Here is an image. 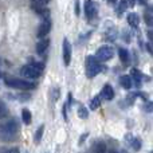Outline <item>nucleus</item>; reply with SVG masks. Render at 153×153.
I'll return each mask as SVG.
<instances>
[{"mask_svg":"<svg viewBox=\"0 0 153 153\" xmlns=\"http://www.w3.org/2000/svg\"><path fill=\"white\" fill-rule=\"evenodd\" d=\"M18 132H19V125L15 120L3 122V124H0V141H4V143L13 141L18 137Z\"/></svg>","mask_w":153,"mask_h":153,"instance_id":"f257e3e1","label":"nucleus"},{"mask_svg":"<svg viewBox=\"0 0 153 153\" xmlns=\"http://www.w3.org/2000/svg\"><path fill=\"white\" fill-rule=\"evenodd\" d=\"M5 85L13 89H19V90H32L35 89V85L31 83L28 81H23V79H18V78H12V76H5L4 79Z\"/></svg>","mask_w":153,"mask_h":153,"instance_id":"f03ea898","label":"nucleus"},{"mask_svg":"<svg viewBox=\"0 0 153 153\" xmlns=\"http://www.w3.org/2000/svg\"><path fill=\"white\" fill-rule=\"evenodd\" d=\"M102 67H101L98 59H95L94 56H87L86 58V74L89 78L95 76L97 74H100Z\"/></svg>","mask_w":153,"mask_h":153,"instance_id":"7ed1b4c3","label":"nucleus"},{"mask_svg":"<svg viewBox=\"0 0 153 153\" xmlns=\"http://www.w3.org/2000/svg\"><path fill=\"white\" fill-rule=\"evenodd\" d=\"M113 55H114V51H113V48L109 47V46H101V47L98 48L97 54H95L98 61H102V62H106V61H109V59H111Z\"/></svg>","mask_w":153,"mask_h":153,"instance_id":"20e7f679","label":"nucleus"},{"mask_svg":"<svg viewBox=\"0 0 153 153\" xmlns=\"http://www.w3.org/2000/svg\"><path fill=\"white\" fill-rule=\"evenodd\" d=\"M22 75L26 76V78H30V79H35L38 78V76L40 75V71H38L35 67H32L31 65H28V66H23L22 67Z\"/></svg>","mask_w":153,"mask_h":153,"instance_id":"39448f33","label":"nucleus"},{"mask_svg":"<svg viewBox=\"0 0 153 153\" xmlns=\"http://www.w3.org/2000/svg\"><path fill=\"white\" fill-rule=\"evenodd\" d=\"M85 12L87 18H94L97 15V4L93 0H85Z\"/></svg>","mask_w":153,"mask_h":153,"instance_id":"423d86ee","label":"nucleus"},{"mask_svg":"<svg viewBox=\"0 0 153 153\" xmlns=\"http://www.w3.org/2000/svg\"><path fill=\"white\" fill-rule=\"evenodd\" d=\"M50 30H51V22L48 19H45L40 23V26L38 27V38H45L46 35H48Z\"/></svg>","mask_w":153,"mask_h":153,"instance_id":"0eeeda50","label":"nucleus"},{"mask_svg":"<svg viewBox=\"0 0 153 153\" xmlns=\"http://www.w3.org/2000/svg\"><path fill=\"white\" fill-rule=\"evenodd\" d=\"M70 61H71V45L67 39L63 40V62L66 66L70 65Z\"/></svg>","mask_w":153,"mask_h":153,"instance_id":"6e6552de","label":"nucleus"},{"mask_svg":"<svg viewBox=\"0 0 153 153\" xmlns=\"http://www.w3.org/2000/svg\"><path fill=\"white\" fill-rule=\"evenodd\" d=\"M31 5L35 12L39 13V16H42L43 19H48V16H50V10L48 8H46L45 5H36V4H31Z\"/></svg>","mask_w":153,"mask_h":153,"instance_id":"1a4fd4ad","label":"nucleus"},{"mask_svg":"<svg viewBox=\"0 0 153 153\" xmlns=\"http://www.w3.org/2000/svg\"><path fill=\"white\" fill-rule=\"evenodd\" d=\"M48 46H50V39H42V40H39L38 42V45H36V53L38 54H45L46 53V50L48 48Z\"/></svg>","mask_w":153,"mask_h":153,"instance_id":"9d476101","label":"nucleus"},{"mask_svg":"<svg viewBox=\"0 0 153 153\" xmlns=\"http://www.w3.org/2000/svg\"><path fill=\"white\" fill-rule=\"evenodd\" d=\"M102 97L105 98V100H108V101L113 100L114 90H113V87H111L110 85H105V86H103V89H102Z\"/></svg>","mask_w":153,"mask_h":153,"instance_id":"9b49d317","label":"nucleus"},{"mask_svg":"<svg viewBox=\"0 0 153 153\" xmlns=\"http://www.w3.org/2000/svg\"><path fill=\"white\" fill-rule=\"evenodd\" d=\"M120 83H121V86L124 87V89L129 90L130 87H132V85H133L132 76H129V75H124V76H121V78H120Z\"/></svg>","mask_w":153,"mask_h":153,"instance_id":"f8f14e48","label":"nucleus"},{"mask_svg":"<svg viewBox=\"0 0 153 153\" xmlns=\"http://www.w3.org/2000/svg\"><path fill=\"white\" fill-rule=\"evenodd\" d=\"M91 153H106V145L102 141H97L91 149Z\"/></svg>","mask_w":153,"mask_h":153,"instance_id":"ddd939ff","label":"nucleus"},{"mask_svg":"<svg viewBox=\"0 0 153 153\" xmlns=\"http://www.w3.org/2000/svg\"><path fill=\"white\" fill-rule=\"evenodd\" d=\"M128 23L132 27H137L138 23H140V18H138L137 13H129L128 15Z\"/></svg>","mask_w":153,"mask_h":153,"instance_id":"4468645a","label":"nucleus"},{"mask_svg":"<svg viewBox=\"0 0 153 153\" xmlns=\"http://www.w3.org/2000/svg\"><path fill=\"white\" fill-rule=\"evenodd\" d=\"M118 54H120V59H121L122 63H125V65L129 63V59L130 58H129V53H128L126 48H120Z\"/></svg>","mask_w":153,"mask_h":153,"instance_id":"2eb2a0df","label":"nucleus"},{"mask_svg":"<svg viewBox=\"0 0 153 153\" xmlns=\"http://www.w3.org/2000/svg\"><path fill=\"white\" fill-rule=\"evenodd\" d=\"M22 118H23V122L26 125H30L31 124V120H32V117H31V111L28 110V109H23V111H22Z\"/></svg>","mask_w":153,"mask_h":153,"instance_id":"dca6fc26","label":"nucleus"},{"mask_svg":"<svg viewBox=\"0 0 153 153\" xmlns=\"http://www.w3.org/2000/svg\"><path fill=\"white\" fill-rule=\"evenodd\" d=\"M130 73H132L133 79H134V81L137 82V85H138V86H140V85H141V81H143V79H144V75L141 74V73L138 71L137 69H132V70H130Z\"/></svg>","mask_w":153,"mask_h":153,"instance_id":"f3484780","label":"nucleus"},{"mask_svg":"<svg viewBox=\"0 0 153 153\" xmlns=\"http://www.w3.org/2000/svg\"><path fill=\"white\" fill-rule=\"evenodd\" d=\"M100 105H101V97L100 95L94 97L91 101H90V109H91V110H95L97 108H100Z\"/></svg>","mask_w":153,"mask_h":153,"instance_id":"a211bd4d","label":"nucleus"},{"mask_svg":"<svg viewBox=\"0 0 153 153\" xmlns=\"http://www.w3.org/2000/svg\"><path fill=\"white\" fill-rule=\"evenodd\" d=\"M7 114H8V108H7V105H5V103L3 102L1 100H0V120L4 118V117H7Z\"/></svg>","mask_w":153,"mask_h":153,"instance_id":"6ab92c4d","label":"nucleus"},{"mask_svg":"<svg viewBox=\"0 0 153 153\" xmlns=\"http://www.w3.org/2000/svg\"><path fill=\"white\" fill-rule=\"evenodd\" d=\"M43 130H45V126H43V125H40V126H39V129L36 130V133H35V137H34L35 143H39V141L42 140V134H43Z\"/></svg>","mask_w":153,"mask_h":153,"instance_id":"aec40b11","label":"nucleus"},{"mask_svg":"<svg viewBox=\"0 0 153 153\" xmlns=\"http://www.w3.org/2000/svg\"><path fill=\"white\" fill-rule=\"evenodd\" d=\"M130 144H132V146H133V149L134 151H140V148H141V141L138 140V138H130Z\"/></svg>","mask_w":153,"mask_h":153,"instance_id":"412c9836","label":"nucleus"},{"mask_svg":"<svg viewBox=\"0 0 153 153\" xmlns=\"http://www.w3.org/2000/svg\"><path fill=\"white\" fill-rule=\"evenodd\" d=\"M126 8H128L126 0H121V1H120V5H118V10H117V12L122 13V12H125V11H126Z\"/></svg>","mask_w":153,"mask_h":153,"instance_id":"4be33fe9","label":"nucleus"},{"mask_svg":"<svg viewBox=\"0 0 153 153\" xmlns=\"http://www.w3.org/2000/svg\"><path fill=\"white\" fill-rule=\"evenodd\" d=\"M78 116L81 117V118H87L89 113H87V110L83 108V106H79V109H78Z\"/></svg>","mask_w":153,"mask_h":153,"instance_id":"5701e85b","label":"nucleus"},{"mask_svg":"<svg viewBox=\"0 0 153 153\" xmlns=\"http://www.w3.org/2000/svg\"><path fill=\"white\" fill-rule=\"evenodd\" d=\"M0 153H20L18 148H11V149H1Z\"/></svg>","mask_w":153,"mask_h":153,"instance_id":"b1692460","label":"nucleus"},{"mask_svg":"<svg viewBox=\"0 0 153 153\" xmlns=\"http://www.w3.org/2000/svg\"><path fill=\"white\" fill-rule=\"evenodd\" d=\"M50 0H32L31 4H36V5H46Z\"/></svg>","mask_w":153,"mask_h":153,"instance_id":"393cba45","label":"nucleus"},{"mask_svg":"<svg viewBox=\"0 0 153 153\" xmlns=\"http://www.w3.org/2000/svg\"><path fill=\"white\" fill-rule=\"evenodd\" d=\"M145 19H146V23H148V26H152V15H151V11H149V12L145 15Z\"/></svg>","mask_w":153,"mask_h":153,"instance_id":"a878e982","label":"nucleus"},{"mask_svg":"<svg viewBox=\"0 0 153 153\" xmlns=\"http://www.w3.org/2000/svg\"><path fill=\"white\" fill-rule=\"evenodd\" d=\"M126 3H128V7H134L136 0H126Z\"/></svg>","mask_w":153,"mask_h":153,"instance_id":"bb28decb","label":"nucleus"},{"mask_svg":"<svg viewBox=\"0 0 153 153\" xmlns=\"http://www.w3.org/2000/svg\"><path fill=\"white\" fill-rule=\"evenodd\" d=\"M75 13L76 15H79V1L75 3Z\"/></svg>","mask_w":153,"mask_h":153,"instance_id":"cd10ccee","label":"nucleus"},{"mask_svg":"<svg viewBox=\"0 0 153 153\" xmlns=\"http://www.w3.org/2000/svg\"><path fill=\"white\" fill-rule=\"evenodd\" d=\"M146 48H148V51L152 54V45H151V43H148V45H146Z\"/></svg>","mask_w":153,"mask_h":153,"instance_id":"c85d7f7f","label":"nucleus"},{"mask_svg":"<svg viewBox=\"0 0 153 153\" xmlns=\"http://www.w3.org/2000/svg\"><path fill=\"white\" fill-rule=\"evenodd\" d=\"M141 4H146V0H140Z\"/></svg>","mask_w":153,"mask_h":153,"instance_id":"c756f323","label":"nucleus"},{"mask_svg":"<svg viewBox=\"0 0 153 153\" xmlns=\"http://www.w3.org/2000/svg\"><path fill=\"white\" fill-rule=\"evenodd\" d=\"M109 153H117V152L114 151V149H111V151H109Z\"/></svg>","mask_w":153,"mask_h":153,"instance_id":"7c9ffc66","label":"nucleus"},{"mask_svg":"<svg viewBox=\"0 0 153 153\" xmlns=\"http://www.w3.org/2000/svg\"><path fill=\"white\" fill-rule=\"evenodd\" d=\"M109 1H110V3H114V1H116V0H109Z\"/></svg>","mask_w":153,"mask_h":153,"instance_id":"2f4dec72","label":"nucleus"},{"mask_svg":"<svg viewBox=\"0 0 153 153\" xmlns=\"http://www.w3.org/2000/svg\"><path fill=\"white\" fill-rule=\"evenodd\" d=\"M121 153H126V152H125V151H124V152H121Z\"/></svg>","mask_w":153,"mask_h":153,"instance_id":"473e14b6","label":"nucleus"}]
</instances>
